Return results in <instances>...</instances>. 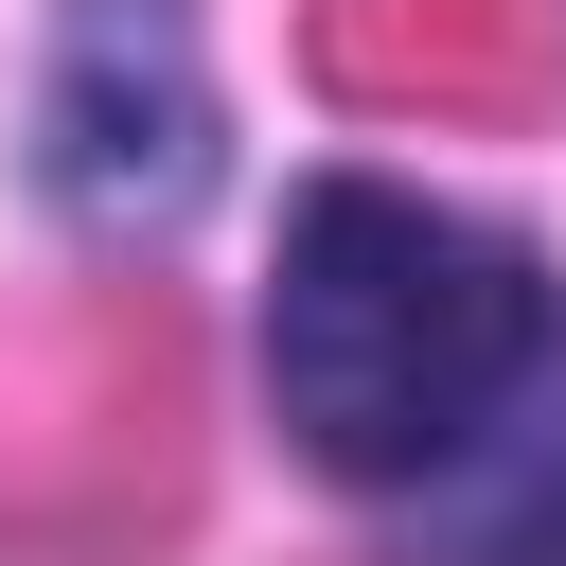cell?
Here are the masks:
<instances>
[{"mask_svg": "<svg viewBox=\"0 0 566 566\" xmlns=\"http://www.w3.org/2000/svg\"><path fill=\"white\" fill-rule=\"evenodd\" d=\"M407 566H566V371L407 513Z\"/></svg>", "mask_w": 566, "mask_h": 566, "instance_id": "3", "label": "cell"}, {"mask_svg": "<svg viewBox=\"0 0 566 566\" xmlns=\"http://www.w3.org/2000/svg\"><path fill=\"white\" fill-rule=\"evenodd\" d=\"M548 371H566V283L513 230H478V212H442L407 177H318L283 212L265 407H283V442L318 478L424 513Z\"/></svg>", "mask_w": 566, "mask_h": 566, "instance_id": "1", "label": "cell"}, {"mask_svg": "<svg viewBox=\"0 0 566 566\" xmlns=\"http://www.w3.org/2000/svg\"><path fill=\"white\" fill-rule=\"evenodd\" d=\"M35 177H53L88 230H177V212L212 195V71H195V0H71V18H53Z\"/></svg>", "mask_w": 566, "mask_h": 566, "instance_id": "2", "label": "cell"}]
</instances>
